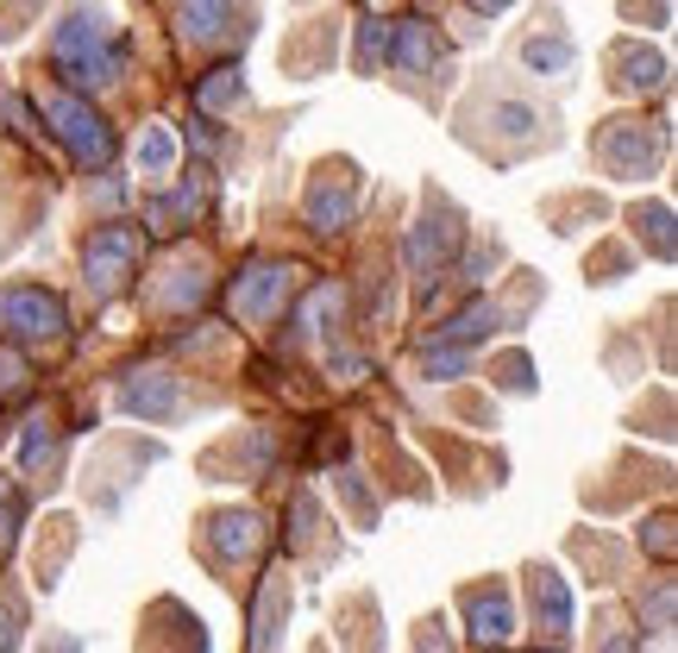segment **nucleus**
<instances>
[{
	"mask_svg": "<svg viewBox=\"0 0 678 653\" xmlns=\"http://www.w3.org/2000/svg\"><path fill=\"white\" fill-rule=\"evenodd\" d=\"M459 246H466V220H459V208H452L440 189H427V214L415 220V232H408V265H415L421 289H434L446 270L459 265Z\"/></svg>",
	"mask_w": 678,
	"mask_h": 653,
	"instance_id": "obj_4",
	"label": "nucleus"
},
{
	"mask_svg": "<svg viewBox=\"0 0 678 653\" xmlns=\"http://www.w3.org/2000/svg\"><path fill=\"white\" fill-rule=\"evenodd\" d=\"M119 408L126 415H138V422H170L176 408H182V377L164 365L152 371H133L126 384H119Z\"/></svg>",
	"mask_w": 678,
	"mask_h": 653,
	"instance_id": "obj_12",
	"label": "nucleus"
},
{
	"mask_svg": "<svg viewBox=\"0 0 678 653\" xmlns=\"http://www.w3.org/2000/svg\"><path fill=\"white\" fill-rule=\"evenodd\" d=\"M340 308H346V283H314L309 296L295 289L290 340L295 346H327L333 333H340Z\"/></svg>",
	"mask_w": 678,
	"mask_h": 653,
	"instance_id": "obj_11",
	"label": "nucleus"
},
{
	"mask_svg": "<svg viewBox=\"0 0 678 653\" xmlns=\"http://www.w3.org/2000/svg\"><path fill=\"white\" fill-rule=\"evenodd\" d=\"M384 63L396 76L421 82V76H452V51H446L440 25L408 13V20H389V39H384Z\"/></svg>",
	"mask_w": 678,
	"mask_h": 653,
	"instance_id": "obj_8",
	"label": "nucleus"
},
{
	"mask_svg": "<svg viewBox=\"0 0 678 653\" xmlns=\"http://www.w3.org/2000/svg\"><path fill=\"white\" fill-rule=\"evenodd\" d=\"M528 610H534V634H546V641H560L572 629V591H565V578L553 566L528 572Z\"/></svg>",
	"mask_w": 678,
	"mask_h": 653,
	"instance_id": "obj_15",
	"label": "nucleus"
},
{
	"mask_svg": "<svg viewBox=\"0 0 678 653\" xmlns=\"http://www.w3.org/2000/svg\"><path fill=\"white\" fill-rule=\"evenodd\" d=\"M466 7H471V13H484V20H490V13H509L515 0H466Z\"/></svg>",
	"mask_w": 678,
	"mask_h": 653,
	"instance_id": "obj_31",
	"label": "nucleus"
},
{
	"mask_svg": "<svg viewBox=\"0 0 678 653\" xmlns=\"http://www.w3.org/2000/svg\"><path fill=\"white\" fill-rule=\"evenodd\" d=\"M20 459H25V471L32 478H58V465H63V427L51 422V415H39V422L25 427V446H20Z\"/></svg>",
	"mask_w": 678,
	"mask_h": 653,
	"instance_id": "obj_19",
	"label": "nucleus"
},
{
	"mask_svg": "<svg viewBox=\"0 0 678 653\" xmlns=\"http://www.w3.org/2000/svg\"><path fill=\"white\" fill-rule=\"evenodd\" d=\"M39 653H82V641H76V634H44Z\"/></svg>",
	"mask_w": 678,
	"mask_h": 653,
	"instance_id": "obj_30",
	"label": "nucleus"
},
{
	"mask_svg": "<svg viewBox=\"0 0 678 653\" xmlns=\"http://www.w3.org/2000/svg\"><path fill=\"white\" fill-rule=\"evenodd\" d=\"M591 152H597V164L609 176L635 183V176H647L659 164V152H666V126L647 133V120H603L597 138H591Z\"/></svg>",
	"mask_w": 678,
	"mask_h": 653,
	"instance_id": "obj_7",
	"label": "nucleus"
},
{
	"mask_svg": "<svg viewBox=\"0 0 678 653\" xmlns=\"http://www.w3.org/2000/svg\"><path fill=\"white\" fill-rule=\"evenodd\" d=\"M0 340H13V346H63L70 340V302L44 283H7L0 289Z\"/></svg>",
	"mask_w": 678,
	"mask_h": 653,
	"instance_id": "obj_3",
	"label": "nucleus"
},
{
	"mask_svg": "<svg viewBox=\"0 0 678 653\" xmlns=\"http://www.w3.org/2000/svg\"><path fill=\"white\" fill-rule=\"evenodd\" d=\"M352 208H358V170H352V164H321V176H314L309 195H302V220H309V232H321V239L346 232Z\"/></svg>",
	"mask_w": 678,
	"mask_h": 653,
	"instance_id": "obj_9",
	"label": "nucleus"
},
{
	"mask_svg": "<svg viewBox=\"0 0 678 653\" xmlns=\"http://www.w3.org/2000/svg\"><path fill=\"white\" fill-rule=\"evenodd\" d=\"M20 521H25V502H20V490L0 478V540H13L20 535Z\"/></svg>",
	"mask_w": 678,
	"mask_h": 653,
	"instance_id": "obj_28",
	"label": "nucleus"
},
{
	"mask_svg": "<svg viewBox=\"0 0 678 653\" xmlns=\"http://www.w3.org/2000/svg\"><path fill=\"white\" fill-rule=\"evenodd\" d=\"M239 101H246V70H239L233 58H227V63H213L208 76L195 82V107H201V114H208V120L233 114Z\"/></svg>",
	"mask_w": 678,
	"mask_h": 653,
	"instance_id": "obj_17",
	"label": "nucleus"
},
{
	"mask_svg": "<svg viewBox=\"0 0 678 653\" xmlns=\"http://www.w3.org/2000/svg\"><path fill=\"white\" fill-rule=\"evenodd\" d=\"M522 63L534 70V76H546V70L565 76V70H572V39H565L560 25H553V32H534V39L522 44Z\"/></svg>",
	"mask_w": 678,
	"mask_h": 653,
	"instance_id": "obj_23",
	"label": "nucleus"
},
{
	"mask_svg": "<svg viewBox=\"0 0 678 653\" xmlns=\"http://www.w3.org/2000/svg\"><path fill=\"white\" fill-rule=\"evenodd\" d=\"M258 547H264V521L252 509H227L208 521V553L220 566H246V559H258Z\"/></svg>",
	"mask_w": 678,
	"mask_h": 653,
	"instance_id": "obj_16",
	"label": "nucleus"
},
{
	"mask_svg": "<svg viewBox=\"0 0 678 653\" xmlns=\"http://www.w3.org/2000/svg\"><path fill=\"white\" fill-rule=\"evenodd\" d=\"M164 277H170V283L152 289L157 308H201V296H208V277H201V265H170Z\"/></svg>",
	"mask_w": 678,
	"mask_h": 653,
	"instance_id": "obj_24",
	"label": "nucleus"
},
{
	"mask_svg": "<svg viewBox=\"0 0 678 653\" xmlns=\"http://www.w3.org/2000/svg\"><path fill=\"white\" fill-rule=\"evenodd\" d=\"M82 270H88V296H95V308H107L114 296H126V283L138 277V227H126V220L95 227L88 232V246H82Z\"/></svg>",
	"mask_w": 678,
	"mask_h": 653,
	"instance_id": "obj_5",
	"label": "nucleus"
},
{
	"mask_svg": "<svg viewBox=\"0 0 678 653\" xmlns=\"http://www.w3.org/2000/svg\"><path fill=\"white\" fill-rule=\"evenodd\" d=\"M39 114H44V126H51V138H58L70 157H76L82 170H107V164L119 157L114 120L101 114L88 95H76V89H63V82H44V89H39Z\"/></svg>",
	"mask_w": 678,
	"mask_h": 653,
	"instance_id": "obj_2",
	"label": "nucleus"
},
{
	"mask_svg": "<svg viewBox=\"0 0 678 653\" xmlns=\"http://www.w3.org/2000/svg\"><path fill=\"white\" fill-rule=\"evenodd\" d=\"M295 289H302V265H290V258H258V265L239 270V283L227 289V308H233V321L264 326Z\"/></svg>",
	"mask_w": 678,
	"mask_h": 653,
	"instance_id": "obj_6",
	"label": "nucleus"
},
{
	"mask_svg": "<svg viewBox=\"0 0 678 653\" xmlns=\"http://www.w3.org/2000/svg\"><path fill=\"white\" fill-rule=\"evenodd\" d=\"M459 603H466V629H471L478 647H497V641L515 634V603H509L503 584H471Z\"/></svg>",
	"mask_w": 678,
	"mask_h": 653,
	"instance_id": "obj_14",
	"label": "nucleus"
},
{
	"mask_svg": "<svg viewBox=\"0 0 678 653\" xmlns=\"http://www.w3.org/2000/svg\"><path fill=\"white\" fill-rule=\"evenodd\" d=\"M25 634V603L13 591H0V653H13Z\"/></svg>",
	"mask_w": 678,
	"mask_h": 653,
	"instance_id": "obj_27",
	"label": "nucleus"
},
{
	"mask_svg": "<svg viewBox=\"0 0 678 653\" xmlns=\"http://www.w3.org/2000/svg\"><path fill=\"white\" fill-rule=\"evenodd\" d=\"M640 547H654V559H672V516L640 521Z\"/></svg>",
	"mask_w": 678,
	"mask_h": 653,
	"instance_id": "obj_29",
	"label": "nucleus"
},
{
	"mask_svg": "<svg viewBox=\"0 0 678 653\" xmlns=\"http://www.w3.org/2000/svg\"><path fill=\"white\" fill-rule=\"evenodd\" d=\"M616 70H622V76H609V82H616L622 95H647V89H666V58L640 51V44H622V51H616Z\"/></svg>",
	"mask_w": 678,
	"mask_h": 653,
	"instance_id": "obj_20",
	"label": "nucleus"
},
{
	"mask_svg": "<svg viewBox=\"0 0 678 653\" xmlns=\"http://www.w3.org/2000/svg\"><path fill=\"white\" fill-rule=\"evenodd\" d=\"M133 164H138V176H145V183H170V176H176V133L164 126V120H152V126L138 133Z\"/></svg>",
	"mask_w": 678,
	"mask_h": 653,
	"instance_id": "obj_18",
	"label": "nucleus"
},
{
	"mask_svg": "<svg viewBox=\"0 0 678 653\" xmlns=\"http://www.w3.org/2000/svg\"><path fill=\"white\" fill-rule=\"evenodd\" d=\"M176 32L189 51H220V44L239 39L233 0H176Z\"/></svg>",
	"mask_w": 678,
	"mask_h": 653,
	"instance_id": "obj_13",
	"label": "nucleus"
},
{
	"mask_svg": "<svg viewBox=\"0 0 678 653\" xmlns=\"http://www.w3.org/2000/svg\"><path fill=\"white\" fill-rule=\"evenodd\" d=\"M283 615H290V584L283 578H264L258 591V629H252V653H277V634H283Z\"/></svg>",
	"mask_w": 678,
	"mask_h": 653,
	"instance_id": "obj_21",
	"label": "nucleus"
},
{
	"mask_svg": "<svg viewBox=\"0 0 678 653\" xmlns=\"http://www.w3.org/2000/svg\"><path fill=\"white\" fill-rule=\"evenodd\" d=\"M44 58H51V76H58L63 89L95 95V89H119V82H126L133 44H126V32H119L101 7L76 0V7L51 25V51H44Z\"/></svg>",
	"mask_w": 678,
	"mask_h": 653,
	"instance_id": "obj_1",
	"label": "nucleus"
},
{
	"mask_svg": "<svg viewBox=\"0 0 678 653\" xmlns=\"http://www.w3.org/2000/svg\"><path fill=\"white\" fill-rule=\"evenodd\" d=\"M628 227H635V239L654 251L659 265H672V208H666V201H640V208H628Z\"/></svg>",
	"mask_w": 678,
	"mask_h": 653,
	"instance_id": "obj_22",
	"label": "nucleus"
},
{
	"mask_svg": "<svg viewBox=\"0 0 678 653\" xmlns=\"http://www.w3.org/2000/svg\"><path fill=\"white\" fill-rule=\"evenodd\" d=\"M20 396H32V365L13 340H0V403H20Z\"/></svg>",
	"mask_w": 678,
	"mask_h": 653,
	"instance_id": "obj_25",
	"label": "nucleus"
},
{
	"mask_svg": "<svg viewBox=\"0 0 678 653\" xmlns=\"http://www.w3.org/2000/svg\"><path fill=\"white\" fill-rule=\"evenodd\" d=\"M208 201H213V176L195 164L170 195H152V201H145V232H152V239H176L182 227H195V220L208 214Z\"/></svg>",
	"mask_w": 678,
	"mask_h": 653,
	"instance_id": "obj_10",
	"label": "nucleus"
},
{
	"mask_svg": "<svg viewBox=\"0 0 678 653\" xmlns=\"http://www.w3.org/2000/svg\"><path fill=\"white\" fill-rule=\"evenodd\" d=\"M534 653H546V647H534ZM553 653H560V647H553Z\"/></svg>",
	"mask_w": 678,
	"mask_h": 653,
	"instance_id": "obj_32",
	"label": "nucleus"
},
{
	"mask_svg": "<svg viewBox=\"0 0 678 653\" xmlns=\"http://www.w3.org/2000/svg\"><path fill=\"white\" fill-rule=\"evenodd\" d=\"M384 39H389V20H358V70L365 76H377V63H384Z\"/></svg>",
	"mask_w": 678,
	"mask_h": 653,
	"instance_id": "obj_26",
	"label": "nucleus"
}]
</instances>
